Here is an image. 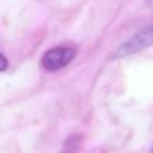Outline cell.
Listing matches in <instances>:
<instances>
[{"label": "cell", "mask_w": 153, "mask_h": 153, "mask_svg": "<svg viewBox=\"0 0 153 153\" xmlns=\"http://www.w3.org/2000/svg\"><path fill=\"white\" fill-rule=\"evenodd\" d=\"M153 45V25H149L135 35H133L130 38L124 41L122 44H120L116 50L114 51V57H124L135 53H139L148 47Z\"/></svg>", "instance_id": "cell-1"}, {"label": "cell", "mask_w": 153, "mask_h": 153, "mask_svg": "<svg viewBox=\"0 0 153 153\" xmlns=\"http://www.w3.org/2000/svg\"><path fill=\"white\" fill-rule=\"evenodd\" d=\"M75 56V50L69 47H56L45 51L42 57V66L47 71H59L67 66Z\"/></svg>", "instance_id": "cell-2"}, {"label": "cell", "mask_w": 153, "mask_h": 153, "mask_svg": "<svg viewBox=\"0 0 153 153\" xmlns=\"http://www.w3.org/2000/svg\"><path fill=\"white\" fill-rule=\"evenodd\" d=\"M8 67V62H7V59L0 53V72H4L6 71V68Z\"/></svg>", "instance_id": "cell-3"}, {"label": "cell", "mask_w": 153, "mask_h": 153, "mask_svg": "<svg viewBox=\"0 0 153 153\" xmlns=\"http://www.w3.org/2000/svg\"><path fill=\"white\" fill-rule=\"evenodd\" d=\"M152 153H153V149H152Z\"/></svg>", "instance_id": "cell-4"}]
</instances>
